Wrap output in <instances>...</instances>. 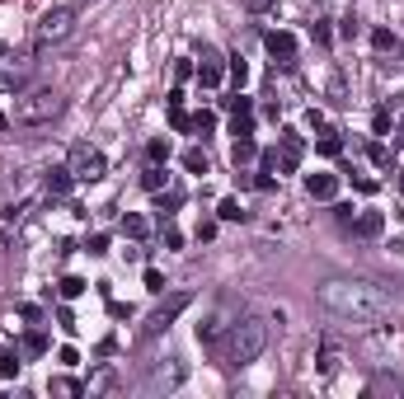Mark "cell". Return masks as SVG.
<instances>
[{"label": "cell", "mask_w": 404, "mask_h": 399, "mask_svg": "<svg viewBox=\"0 0 404 399\" xmlns=\"http://www.w3.org/2000/svg\"><path fill=\"white\" fill-rule=\"evenodd\" d=\"M85 249H90V254H109V235H90V245H85Z\"/></svg>", "instance_id": "35"}, {"label": "cell", "mask_w": 404, "mask_h": 399, "mask_svg": "<svg viewBox=\"0 0 404 399\" xmlns=\"http://www.w3.org/2000/svg\"><path fill=\"white\" fill-rule=\"evenodd\" d=\"M221 104L231 108V113H254V104H249L245 94H235V99H221Z\"/></svg>", "instance_id": "32"}, {"label": "cell", "mask_w": 404, "mask_h": 399, "mask_svg": "<svg viewBox=\"0 0 404 399\" xmlns=\"http://www.w3.org/2000/svg\"><path fill=\"white\" fill-rule=\"evenodd\" d=\"M231 80H235V85H245V80H249V66H245V57H231Z\"/></svg>", "instance_id": "30"}, {"label": "cell", "mask_w": 404, "mask_h": 399, "mask_svg": "<svg viewBox=\"0 0 404 399\" xmlns=\"http://www.w3.org/2000/svg\"><path fill=\"white\" fill-rule=\"evenodd\" d=\"M264 47H268V57H278L282 66L296 62V33H287V29H268L264 33Z\"/></svg>", "instance_id": "8"}, {"label": "cell", "mask_w": 404, "mask_h": 399, "mask_svg": "<svg viewBox=\"0 0 404 399\" xmlns=\"http://www.w3.org/2000/svg\"><path fill=\"white\" fill-rule=\"evenodd\" d=\"M306 193H311L315 202H329L339 193V179H334V174H311V179H306Z\"/></svg>", "instance_id": "12"}, {"label": "cell", "mask_w": 404, "mask_h": 399, "mask_svg": "<svg viewBox=\"0 0 404 399\" xmlns=\"http://www.w3.org/2000/svg\"><path fill=\"white\" fill-rule=\"evenodd\" d=\"M123 235L146 240V235H151V221H146V216H137V212H127V216H123Z\"/></svg>", "instance_id": "15"}, {"label": "cell", "mask_w": 404, "mask_h": 399, "mask_svg": "<svg viewBox=\"0 0 404 399\" xmlns=\"http://www.w3.org/2000/svg\"><path fill=\"white\" fill-rule=\"evenodd\" d=\"M249 160H259V146H254V137H235V169L249 165Z\"/></svg>", "instance_id": "16"}, {"label": "cell", "mask_w": 404, "mask_h": 399, "mask_svg": "<svg viewBox=\"0 0 404 399\" xmlns=\"http://www.w3.org/2000/svg\"><path fill=\"white\" fill-rule=\"evenodd\" d=\"M24 85H29V80L19 76V71H5V76H0V94H19Z\"/></svg>", "instance_id": "24"}, {"label": "cell", "mask_w": 404, "mask_h": 399, "mask_svg": "<svg viewBox=\"0 0 404 399\" xmlns=\"http://www.w3.org/2000/svg\"><path fill=\"white\" fill-rule=\"evenodd\" d=\"M24 353L43 357V353H47V338H43V334H24Z\"/></svg>", "instance_id": "28"}, {"label": "cell", "mask_w": 404, "mask_h": 399, "mask_svg": "<svg viewBox=\"0 0 404 399\" xmlns=\"http://www.w3.org/2000/svg\"><path fill=\"white\" fill-rule=\"evenodd\" d=\"M381 231H386V216L381 212H358V221H353V235H358V240H376Z\"/></svg>", "instance_id": "11"}, {"label": "cell", "mask_w": 404, "mask_h": 399, "mask_svg": "<svg viewBox=\"0 0 404 399\" xmlns=\"http://www.w3.org/2000/svg\"><path fill=\"white\" fill-rule=\"evenodd\" d=\"M0 57H5V43H0Z\"/></svg>", "instance_id": "41"}, {"label": "cell", "mask_w": 404, "mask_h": 399, "mask_svg": "<svg viewBox=\"0 0 404 399\" xmlns=\"http://www.w3.org/2000/svg\"><path fill=\"white\" fill-rule=\"evenodd\" d=\"M76 19H80L76 5H57V10H47V15L38 19V33H33V43H38V47H57V43H66V38L76 33Z\"/></svg>", "instance_id": "4"}, {"label": "cell", "mask_w": 404, "mask_h": 399, "mask_svg": "<svg viewBox=\"0 0 404 399\" xmlns=\"http://www.w3.org/2000/svg\"><path fill=\"white\" fill-rule=\"evenodd\" d=\"M57 324H62V329H66V334H76V315H71V310H57Z\"/></svg>", "instance_id": "36"}, {"label": "cell", "mask_w": 404, "mask_h": 399, "mask_svg": "<svg viewBox=\"0 0 404 399\" xmlns=\"http://www.w3.org/2000/svg\"><path fill=\"white\" fill-rule=\"evenodd\" d=\"M231 132H235V137H254V113H235Z\"/></svg>", "instance_id": "23"}, {"label": "cell", "mask_w": 404, "mask_h": 399, "mask_svg": "<svg viewBox=\"0 0 404 399\" xmlns=\"http://www.w3.org/2000/svg\"><path fill=\"white\" fill-rule=\"evenodd\" d=\"M221 76H226V66H221L217 52H202V66H198V85H207V90H217Z\"/></svg>", "instance_id": "10"}, {"label": "cell", "mask_w": 404, "mask_h": 399, "mask_svg": "<svg viewBox=\"0 0 404 399\" xmlns=\"http://www.w3.org/2000/svg\"><path fill=\"white\" fill-rule=\"evenodd\" d=\"M334 216H339V226H353V221H358V212H353L348 202H339V207H334Z\"/></svg>", "instance_id": "34"}, {"label": "cell", "mask_w": 404, "mask_h": 399, "mask_svg": "<svg viewBox=\"0 0 404 399\" xmlns=\"http://www.w3.org/2000/svg\"><path fill=\"white\" fill-rule=\"evenodd\" d=\"M62 113V94L57 90H29L15 99V123L19 127H38V123H52Z\"/></svg>", "instance_id": "3"}, {"label": "cell", "mask_w": 404, "mask_h": 399, "mask_svg": "<svg viewBox=\"0 0 404 399\" xmlns=\"http://www.w3.org/2000/svg\"><path fill=\"white\" fill-rule=\"evenodd\" d=\"M268 5H273V0H249V10H268Z\"/></svg>", "instance_id": "39"}, {"label": "cell", "mask_w": 404, "mask_h": 399, "mask_svg": "<svg viewBox=\"0 0 404 399\" xmlns=\"http://www.w3.org/2000/svg\"><path fill=\"white\" fill-rule=\"evenodd\" d=\"M146 292H165V273L160 268H146Z\"/></svg>", "instance_id": "31"}, {"label": "cell", "mask_w": 404, "mask_h": 399, "mask_svg": "<svg viewBox=\"0 0 404 399\" xmlns=\"http://www.w3.org/2000/svg\"><path fill=\"white\" fill-rule=\"evenodd\" d=\"M71 174H76V184H99L104 174H109V165H104V155L94 151V146H76L71 151Z\"/></svg>", "instance_id": "5"}, {"label": "cell", "mask_w": 404, "mask_h": 399, "mask_svg": "<svg viewBox=\"0 0 404 399\" xmlns=\"http://www.w3.org/2000/svg\"><path fill=\"white\" fill-rule=\"evenodd\" d=\"M0 127H5V118H0Z\"/></svg>", "instance_id": "42"}, {"label": "cell", "mask_w": 404, "mask_h": 399, "mask_svg": "<svg viewBox=\"0 0 404 399\" xmlns=\"http://www.w3.org/2000/svg\"><path fill=\"white\" fill-rule=\"evenodd\" d=\"M160 235H165V245H170V249L184 245V231H174V226H165V221H160Z\"/></svg>", "instance_id": "33"}, {"label": "cell", "mask_w": 404, "mask_h": 399, "mask_svg": "<svg viewBox=\"0 0 404 399\" xmlns=\"http://www.w3.org/2000/svg\"><path fill=\"white\" fill-rule=\"evenodd\" d=\"M315 151H320V155H339V151H343L339 132H334V127H325V123H320V137H315Z\"/></svg>", "instance_id": "14"}, {"label": "cell", "mask_w": 404, "mask_h": 399, "mask_svg": "<svg viewBox=\"0 0 404 399\" xmlns=\"http://www.w3.org/2000/svg\"><path fill=\"white\" fill-rule=\"evenodd\" d=\"M19 376V353H0V381Z\"/></svg>", "instance_id": "26"}, {"label": "cell", "mask_w": 404, "mask_h": 399, "mask_svg": "<svg viewBox=\"0 0 404 399\" xmlns=\"http://www.w3.org/2000/svg\"><path fill=\"white\" fill-rule=\"evenodd\" d=\"M184 381H188V367H184V362H160V367L151 371L146 390H151V395H160V390H179Z\"/></svg>", "instance_id": "7"}, {"label": "cell", "mask_w": 404, "mask_h": 399, "mask_svg": "<svg viewBox=\"0 0 404 399\" xmlns=\"http://www.w3.org/2000/svg\"><path fill=\"white\" fill-rule=\"evenodd\" d=\"M184 169H188V174H207V151L188 146V151H184Z\"/></svg>", "instance_id": "20"}, {"label": "cell", "mask_w": 404, "mask_h": 399, "mask_svg": "<svg viewBox=\"0 0 404 399\" xmlns=\"http://www.w3.org/2000/svg\"><path fill=\"white\" fill-rule=\"evenodd\" d=\"M301 155H306V141H301L292 127H287V132H282V151H278V169H282V174H296Z\"/></svg>", "instance_id": "9"}, {"label": "cell", "mask_w": 404, "mask_h": 399, "mask_svg": "<svg viewBox=\"0 0 404 399\" xmlns=\"http://www.w3.org/2000/svg\"><path fill=\"white\" fill-rule=\"evenodd\" d=\"M165 179H170V174H165V165H151L146 174H141V188H146V193H160V188H165Z\"/></svg>", "instance_id": "17"}, {"label": "cell", "mask_w": 404, "mask_h": 399, "mask_svg": "<svg viewBox=\"0 0 404 399\" xmlns=\"http://www.w3.org/2000/svg\"><path fill=\"white\" fill-rule=\"evenodd\" d=\"M146 160H151V165H165V160H170V141H146Z\"/></svg>", "instance_id": "21"}, {"label": "cell", "mask_w": 404, "mask_h": 399, "mask_svg": "<svg viewBox=\"0 0 404 399\" xmlns=\"http://www.w3.org/2000/svg\"><path fill=\"white\" fill-rule=\"evenodd\" d=\"M188 306H193V296H188V292H174L170 301H165V306H160L156 315H151V320H146V338H156V334H165V329H170V324L179 320V315H184Z\"/></svg>", "instance_id": "6"}, {"label": "cell", "mask_w": 404, "mask_h": 399, "mask_svg": "<svg viewBox=\"0 0 404 399\" xmlns=\"http://www.w3.org/2000/svg\"><path fill=\"white\" fill-rule=\"evenodd\" d=\"M52 390L57 395H80V381H52Z\"/></svg>", "instance_id": "37"}, {"label": "cell", "mask_w": 404, "mask_h": 399, "mask_svg": "<svg viewBox=\"0 0 404 399\" xmlns=\"http://www.w3.org/2000/svg\"><path fill=\"white\" fill-rule=\"evenodd\" d=\"M217 221H245V212H240V202H235V198H226V202L217 207Z\"/></svg>", "instance_id": "25"}, {"label": "cell", "mask_w": 404, "mask_h": 399, "mask_svg": "<svg viewBox=\"0 0 404 399\" xmlns=\"http://www.w3.org/2000/svg\"><path fill=\"white\" fill-rule=\"evenodd\" d=\"M47 193H52V198H66V193H71V184H76V174H71V169H47Z\"/></svg>", "instance_id": "13"}, {"label": "cell", "mask_w": 404, "mask_h": 399, "mask_svg": "<svg viewBox=\"0 0 404 399\" xmlns=\"http://www.w3.org/2000/svg\"><path fill=\"white\" fill-rule=\"evenodd\" d=\"M372 127H376V132H390V113H386V108H376V118H372Z\"/></svg>", "instance_id": "38"}, {"label": "cell", "mask_w": 404, "mask_h": 399, "mask_svg": "<svg viewBox=\"0 0 404 399\" xmlns=\"http://www.w3.org/2000/svg\"><path fill=\"white\" fill-rule=\"evenodd\" d=\"M372 47H376V52H390V57H395V52H400V38H395L390 29H376V33H372Z\"/></svg>", "instance_id": "18"}, {"label": "cell", "mask_w": 404, "mask_h": 399, "mask_svg": "<svg viewBox=\"0 0 404 399\" xmlns=\"http://www.w3.org/2000/svg\"><path fill=\"white\" fill-rule=\"evenodd\" d=\"M367 160H372V165H381V169H390V165H395V155H390V146H386V141H372V146H367Z\"/></svg>", "instance_id": "19"}, {"label": "cell", "mask_w": 404, "mask_h": 399, "mask_svg": "<svg viewBox=\"0 0 404 399\" xmlns=\"http://www.w3.org/2000/svg\"><path fill=\"white\" fill-rule=\"evenodd\" d=\"M320 371H339V353H334V343H325V353H320Z\"/></svg>", "instance_id": "29"}, {"label": "cell", "mask_w": 404, "mask_h": 399, "mask_svg": "<svg viewBox=\"0 0 404 399\" xmlns=\"http://www.w3.org/2000/svg\"><path fill=\"white\" fill-rule=\"evenodd\" d=\"M268 348V324L245 315V320L226 324V338H221V357L231 362V367H249V362H259Z\"/></svg>", "instance_id": "2"}, {"label": "cell", "mask_w": 404, "mask_h": 399, "mask_svg": "<svg viewBox=\"0 0 404 399\" xmlns=\"http://www.w3.org/2000/svg\"><path fill=\"white\" fill-rule=\"evenodd\" d=\"M400 193H404V165H400Z\"/></svg>", "instance_id": "40"}, {"label": "cell", "mask_w": 404, "mask_h": 399, "mask_svg": "<svg viewBox=\"0 0 404 399\" xmlns=\"http://www.w3.org/2000/svg\"><path fill=\"white\" fill-rule=\"evenodd\" d=\"M320 306L339 320L358 324V329H376L381 320H390V296L372 282H358V277H329L320 287Z\"/></svg>", "instance_id": "1"}, {"label": "cell", "mask_w": 404, "mask_h": 399, "mask_svg": "<svg viewBox=\"0 0 404 399\" xmlns=\"http://www.w3.org/2000/svg\"><path fill=\"white\" fill-rule=\"evenodd\" d=\"M57 292H62V301H76V296H85V282H80V277H62Z\"/></svg>", "instance_id": "22"}, {"label": "cell", "mask_w": 404, "mask_h": 399, "mask_svg": "<svg viewBox=\"0 0 404 399\" xmlns=\"http://www.w3.org/2000/svg\"><path fill=\"white\" fill-rule=\"evenodd\" d=\"M212 127H217V113H207V108H202V113H193V132H202V137H207Z\"/></svg>", "instance_id": "27"}]
</instances>
